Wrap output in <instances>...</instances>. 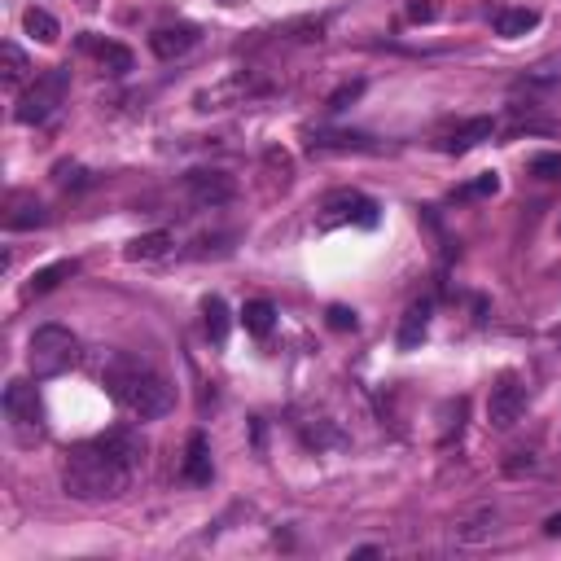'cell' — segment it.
<instances>
[{
	"mask_svg": "<svg viewBox=\"0 0 561 561\" xmlns=\"http://www.w3.org/2000/svg\"><path fill=\"white\" fill-rule=\"evenodd\" d=\"M461 421H465V399H448V404H443V434H439V443H452L456 434H461Z\"/></svg>",
	"mask_w": 561,
	"mask_h": 561,
	"instance_id": "cell-26",
	"label": "cell"
},
{
	"mask_svg": "<svg viewBox=\"0 0 561 561\" xmlns=\"http://www.w3.org/2000/svg\"><path fill=\"white\" fill-rule=\"evenodd\" d=\"M27 75H31L27 53H22L18 44H0V84H5L9 93H18V88L27 84Z\"/></svg>",
	"mask_w": 561,
	"mask_h": 561,
	"instance_id": "cell-16",
	"label": "cell"
},
{
	"mask_svg": "<svg viewBox=\"0 0 561 561\" xmlns=\"http://www.w3.org/2000/svg\"><path fill=\"white\" fill-rule=\"evenodd\" d=\"M79 272V263L75 259H57V263H49V268H40L36 277L27 281V299H36V294H49V290H57L62 281H71Z\"/></svg>",
	"mask_w": 561,
	"mask_h": 561,
	"instance_id": "cell-17",
	"label": "cell"
},
{
	"mask_svg": "<svg viewBox=\"0 0 561 561\" xmlns=\"http://www.w3.org/2000/svg\"><path fill=\"white\" fill-rule=\"evenodd\" d=\"M57 185H62V189H84L88 185V171L84 167H57Z\"/></svg>",
	"mask_w": 561,
	"mask_h": 561,
	"instance_id": "cell-31",
	"label": "cell"
},
{
	"mask_svg": "<svg viewBox=\"0 0 561 561\" xmlns=\"http://www.w3.org/2000/svg\"><path fill=\"white\" fill-rule=\"evenodd\" d=\"M531 176H540V180H561V154H535V158H531Z\"/></svg>",
	"mask_w": 561,
	"mask_h": 561,
	"instance_id": "cell-27",
	"label": "cell"
},
{
	"mask_svg": "<svg viewBox=\"0 0 561 561\" xmlns=\"http://www.w3.org/2000/svg\"><path fill=\"white\" fill-rule=\"evenodd\" d=\"M185 193H189V202L193 206H224V202H233V176L228 171H215V167H202V171H189L185 176Z\"/></svg>",
	"mask_w": 561,
	"mask_h": 561,
	"instance_id": "cell-9",
	"label": "cell"
},
{
	"mask_svg": "<svg viewBox=\"0 0 561 561\" xmlns=\"http://www.w3.org/2000/svg\"><path fill=\"white\" fill-rule=\"evenodd\" d=\"M101 439H106L110 448L123 456V461H132L136 469H141V461H145V439H141V434H136V430H123V426H119V430L101 434Z\"/></svg>",
	"mask_w": 561,
	"mask_h": 561,
	"instance_id": "cell-21",
	"label": "cell"
},
{
	"mask_svg": "<svg viewBox=\"0 0 561 561\" xmlns=\"http://www.w3.org/2000/svg\"><path fill=\"white\" fill-rule=\"evenodd\" d=\"M544 535H548V540H561V513H553V518L544 522Z\"/></svg>",
	"mask_w": 561,
	"mask_h": 561,
	"instance_id": "cell-33",
	"label": "cell"
},
{
	"mask_svg": "<svg viewBox=\"0 0 561 561\" xmlns=\"http://www.w3.org/2000/svg\"><path fill=\"white\" fill-rule=\"evenodd\" d=\"M136 465L123 461L119 452L110 448L106 439L79 443V448L66 452L62 461V487L71 500H84V505H101V500H119L123 491L132 487Z\"/></svg>",
	"mask_w": 561,
	"mask_h": 561,
	"instance_id": "cell-1",
	"label": "cell"
},
{
	"mask_svg": "<svg viewBox=\"0 0 561 561\" xmlns=\"http://www.w3.org/2000/svg\"><path fill=\"white\" fill-rule=\"evenodd\" d=\"M242 325H246V334L268 338L272 325H277V307H272L268 299H250V303L242 307Z\"/></svg>",
	"mask_w": 561,
	"mask_h": 561,
	"instance_id": "cell-19",
	"label": "cell"
},
{
	"mask_svg": "<svg viewBox=\"0 0 561 561\" xmlns=\"http://www.w3.org/2000/svg\"><path fill=\"white\" fill-rule=\"evenodd\" d=\"M22 27H27V36H36L40 44H57V36H62V27H57V18L49 9H27V14H22Z\"/></svg>",
	"mask_w": 561,
	"mask_h": 561,
	"instance_id": "cell-23",
	"label": "cell"
},
{
	"mask_svg": "<svg viewBox=\"0 0 561 561\" xmlns=\"http://www.w3.org/2000/svg\"><path fill=\"white\" fill-rule=\"evenodd\" d=\"M360 93H364V79H351V84H342L338 93L329 97V110H334V114H338V110H347V106H351V101H356Z\"/></svg>",
	"mask_w": 561,
	"mask_h": 561,
	"instance_id": "cell-28",
	"label": "cell"
},
{
	"mask_svg": "<svg viewBox=\"0 0 561 561\" xmlns=\"http://www.w3.org/2000/svg\"><path fill=\"white\" fill-rule=\"evenodd\" d=\"M557 342H561V329H557Z\"/></svg>",
	"mask_w": 561,
	"mask_h": 561,
	"instance_id": "cell-34",
	"label": "cell"
},
{
	"mask_svg": "<svg viewBox=\"0 0 561 561\" xmlns=\"http://www.w3.org/2000/svg\"><path fill=\"white\" fill-rule=\"evenodd\" d=\"M456 544H487L491 535H496V509H478L469 513V518H461L452 526Z\"/></svg>",
	"mask_w": 561,
	"mask_h": 561,
	"instance_id": "cell-14",
	"label": "cell"
},
{
	"mask_svg": "<svg viewBox=\"0 0 561 561\" xmlns=\"http://www.w3.org/2000/svg\"><path fill=\"white\" fill-rule=\"evenodd\" d=\"M430 316H434V303H430V299H421V303H412V307H408L404 320H399V334H395L399 351H417L421 342H426V334H430Z\"/></svg>",
	"mask_w": 561,
	"mask_h": 561,
	"instance_id": "cell-10",
	"label": "cell"
},
{
	"mask_svg": "<svg viewBox=\"0 0 561 561\" xmlns=\"http://www.w3.org/2000/svg\"><path fill=\"white\" fill-rule=\"evenodd\" d=\"M325 316H329V329H338V334H347V329H356V312H351V307H342V303H334Z\"/></svg>",
	"mask_w": 561,
	"mask_h": 561,
	"instance_id": "cell-30",
	"label": "cell"
},
{
	"mask_svg": "<svg viewBox=\"0 0 561 561\" xmlns=\"http://www.w3.org/2000/svg\"><path fill=\"white\" fill-rule=\"evenodd\" d=\"M434 14H439V9H434L430 0H408V18L412 22H434Z\"/></svg>",
	"mask_w": 561,
	"mask_h": 561,
	"instance_id": "cell-32",
	"label": "cell"
},
{
	"mask_svg": "<svg viewBox=\"0 0 561 561\" xmlns=\"http://www.w3.org/2000/svg\"><path fill=\"white\" fill-rule=\"evenodd\" d=\"M185 483H193V487H206L211 483V443H206V434L202 430H193L189 434V448H185Z\"/></svg>",
	"mask_w": 561,
	"mask_h": 561,
	"instance_id": "cell-12",
	"label": "cell"
},
{
	"mask_svg": "<svg viewBox=\"0 0 561 561\" xmlns=\"http://www.w3.org/2000/svg\"><path fill=\"white\" fill-rule=\"evenodd\" d=\"M312 150H369V136L360 132H316L312 136Z\"/></svg>",
	"mask_w": 561,
	"mask_h": 561,
	"instance_id": "cell-24",
	"label": "cell"
},
{
	"mask_svg": "<svg viewBox=\"0 0 561 561\" xmlns=\"http://www.w3.org/2000/svg\"><path fill=\"white\" fill-rule=\"evenodd\" d=\"M496 136V119H487V114H474V119H461L452 123V128H443L434 136V145H439V154H469L474 145H483Z\"/></svg>",
	"mask_w": 561,
	"mask_h": 561,
	"instance_id": "cell-8",
	"label": "cell"
},
{
	"mask_svg": "<svg viewBox=\"0 0 561 561\" xmlns=\"http://www.w3.org/2000/svg\"><path fill=\"white\" fill-rule=\"evenodd\" d=\"M500 189V180H496V171H487V176H478L474 185H465L456 198H483V193H496Z\"/></svg>",
	"mask_w": 561,
	"mask_h": 561,
	"instance_id": "cell-29",
	"label": "cell"
},
{
	"mask_svg": "<svg viewBox=\"0 0 561 561\" xmlns=\"http://www.w3.org/2000/svg\"><path fill=\"white\" fill-rule=\"evenodd\" d=\"M44 220H49V211L36 198H14L5 211V228H40Z\"/></svg>",
	"mask_w": 561,
	"mask_h": 561,
	"instance_id": "cell-20",
	"label": "cell"
},
{
	"mask_svg": "<svg viewBox=\"0 0 561 561\" xmlns=\"http://www.w3.org/2000/svg\"><path fill=\"white\" fill-rule=\"evenodd\" d=\"M338 224H360V228H373L377 224V202L360 198V193H334L320 206V228H338Z\"/></svg>",
	"mask_w": 561,
	"mask_h": 561,
	"instance_id": "cell-7",
	"label": "cell"
},
{
	"mask_svg": "<svg viewBox=\"0 0 561 561\" xmlns=\"http://www.w3.org/2000/svg\"><path fill=\"white\" fill-rule=\"evenodd\" d=\"M5 421L22 443H31V439L44 434V404H40L36 386L22 382V377H14V382L5 386Z\"/></svg>",
	"mask_w": 561,
	"mask_h": 561,
	"instance_id": "cell-5",
	"label": "cell"
},
{
	"mask_svg": "<svg viewBox=\"0 0 561 561\" xmlns=\"http://www.w3.org/2000/svg\"><path fill=\"white\" fill-rule=\"evenodd\" d=\"M202 316H206V334H211V342H228V329H233V316H228V307H224V299H206L202 303Z\"/></svg>",
	"mask_w": 561,
	"mask_h": 561,
	"instance_id": "cell-22",
	"label": "cell"
},
{
	"mask_svg": "<svg viewBox=\"0 0 561 561\" xmlns=\"http://www.w3.org/2000/svg\"><path fill=\"white\" fill-rule=\"evenodd\" d=\"M171 246H176V237L163 233V228H158V233H141V237L128 242V259L132 263H154V259H167Z\"/></svg>",
	"mask_w": 561,
	"mask_h": 561,
	"instance_id": "cell-15",
	"label": "cell"
},
{
	"mask_svg": "<svg viewBox=\"0 0 561 561\" xmlns=\"http://www.w3.org/2000/svg\"><path fill=\"white\" fill-rule=\"evenodd\" d=\"M303 439H307V448H342V434L334 430V421H325V417H320L316 426H303Z\"/></svg>",
	"mask_w": 561,
	"mask_h": 561,
	"instance_id": "cell-25",
	"label": "cell"
},
{
	"mask_svg": "<svg viewBox=\"0 0 561 561\" xmlns=\"http://www.w3.org/2000/svg\"><path fill=\"white\" fill-rule=\"evenodd\" d=\"M79 49H84V53H93L97 62L110 71V75H128V71H132V49H123V44H114V40L79 36Z\"/></svg>",
	"mask_w": 561,
	"mask_h": 561,
	"instance_id": "cell-13",
	"label": "cell"
},
{
	"mask_svg": "<svg viewBox=\"0 0 561 561\" xmlns=\"http://www.w3.org/2000/svg\"><path fill=\"white\" fill-rule=\"evenodd\" d=\"M193 44H198V27H193V22H180V27H158L150 36V49L163 57V62H171V57H185Z\"/></svg>",
	"mask_w": 561,
	"mask_h": 561,
	"instance_id": "cell-11",
	"label": "cell"
},
{
	"mask_svg": "<svg viewBox=\"0 0 561 561\" xmlns=\"http://www.w3.org/2000/svg\"><path fill=\"white\" fill-rule=\"evenodd\" d=\"M535 27H540V14H535V9H500L496 14V36H505V40H518Z\"/></svg>",
	"mask_w": 561,
	"mask_h": 561,
	"instance_id": "cell-18",
	"label": "cell"
},
{
	"mask_svg": "<svg viewBox=\"0 0 561 561\" xmlns=\"http://www.w3.org/2000/svg\"><path fill=\"white\" fill-rule=\"evenodd\" d=\"M27 364H31V377H62L79 364V338L71 334L66 325H40L31 334V347H27Z\"/></svg>",
	"mask_w": 561,
	"mask_h": 561,
	"instance_id": "cell-3",
	"label": "cell"
},
{
	"mask_svg": "<svg viewBox=\"0 0 561 561\" xmlns=\"http://www.w3.org/2000/svg\"><path fill=\"white\" fill-rule=\"evenodd\" d=\"M526 412V386L518 373H500L487 395V421L491 430H513Z\"/></svg>",
	"mask_w": 561,
	"mask_h": 561,
	"instance_id": "cell-6",
	"label": "cell"
},
{
	"mask_svg": "<svg viewBox=\"0 0 561 561\" xmlns=\"http://www.w3.org/2000/svg\"><path fill=\"white\" fill-rule=\"evenodd\" d=\"M66 93H71V71H66V66H53V71L36 75V84H31L27 93L18 97L14 119L27 123V128H36V123H49L53 114L66 106Z\"/></svg>",
	"mask_w": 561,
	"mask_h": 561,
	"instance_id": "cell-4",
	"label": "cell"
},
{
	"mask_svg": "<svg viewBox=\"0 0 561 561\" xmlns=\"http://www.w3.org/2000/svg\"><path fill=\"white\" fill-rule=\"evenodd\" d=\"M101 382H106V391L114 395V404L128 408L132 417H141V421L167 417L171 404H176L167 377H158L150 364H141L132 356H110L101 364Z\"/></svg>",
	"mask_w": 561,
	"mask_h": 561,
	"instance_id": "cell-2",
	"label": "cell"
}]
</instances>
